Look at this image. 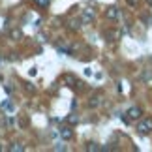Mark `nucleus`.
<instances>
[{
	"label": "nucleus",
	"mask_w": 152,
	"mask_h": 152,
	"mask_svg": "<svg viewBox=\"0 0 152 152\" xmlns=\"http://www.w3.org/2000/svg\"><path fill=\"white\" fill-rule=\"evenodd\" d=\"M137 132L141 133V135H148V133L152 132V118H143L137 124Z\"/></svg>",
	"instance_id": "1"
},
{
	"label": "nucleus",
	"mask_w": 152,
	"mask_h": 152,
	"mask_svg": "<svg viewBox=\"0 0 152 152\" xmlns=\"http://www.w3.org/2000/svg\"><path fill=\"white\" fill-rule=\"evenodd\" d=\"M94 19H96V11L92 10V8H85L83 13H81V23H85V25H90Z\"/></svg>",
	"instance_id": "2"
},
{
	"label": "nucleus",
	"mask_w": 152,
	"mask_h": 152,
	"mask_svg": "<svg viewBox=\"0 0 152 152\" xmlns=\"http://www.w3.org/2000/svg\"><path fill=\"white\" fill-rule=\"evenodd\" d=\"M105 17H107V19H111V21L118 19V17H120V11H118V8H116V6H109V8L105 10Z\"/></svg>",
	"instance_id": "3"
},
{
	"label": "nucleus",
	"mask_w": 152,
	"mask_h": 152,
	"mask_svg": "<svg viewBox=\"0 0 152 152\" xmlns=\"http://www.w3.org/2000/svg\"><path fill=\"white\" fill-rule=\"evenodd\" d=\"M126 115H128V118H130V120H137V118H141L143 111L139 109V107H130V109L126 111Z\"/></svg>",
	"instance_id": "4"
},
{
	"label": "nucleus",
	"mask_w": 152,
	"mask_h": 152,
	"mask_svg": "<svg viewBox=\"0 0 152 152\" xmlns=\"http://www.w3.org/2000/svg\"><path fill=\"white\" fill-rule=\"evenodd\" d=\"M62 83L66 85V86H69V88H73L75 85H77V79H75V75H72V73H66L62 77Z\"/></svg>",
	"instance_id": "5"
},
{
	"label": "nucleus",
	"mask_w": 152,
	"mask_h": 152,
	"mask_svg": "<svg viewBox=\"0 0 152 152\" xmlns=\"http://www.w3.org/2000/svg\"><path fill=\"white\" fill-rule=\"evenodd\" d=\"M60 137L64 139V141H69V139L73 137V130L69 126H62L60 128Z\"/></svg>",
	"instance_id": "6"
},
{
	"label": "nucleus",
	"mask_w": 152,
	"mask_h": 152,
	"mask_svg": "<svg viewBox=\"0 0 152 152\" xmlns=\"http://www.w3.org/2000/svg\"><path fill=\"white\" fill-rule=\"evenodd\" d=\"M23 36H25V34H23L21 28H11L10 30V39H13V42H21Z\"/></svg>",
	"instance_id": "7"
},
{
	"label": "nucleus",
	"mask_w": 152,
	"mask_h": 152,
	"mask_svg": "<svg viewBox=\"0 0 152 152\" xmlns=\"http://www.w3.org/2000/svg\"><path fill=\"white\" fill-rule=\"evenodd\" d=\"M100 103H102V96H100V94H96V96H92V98H90L88 107H90V109H94V107H98Z\"/></svg>",
	"instance_id": "8"
},
{
	"label": "nucleus",
	"mask_w": 152,
	"mask_h": 152,
	"mask_svg": "<svg viewBox=\"0 0 152 152\" xmlns=\"http://www.w3.org/2000/svg\"><path fill=\"white\" fill-rule=\"evenodd\" d=\"M85 148L88 150V152H100V150H102V147H100V145H98V143H94V141L86 143V147H85Z\"/></svg>",
	"instance_id": "9"
},
{
	"label": "nucleus",
	"mask_w": 152,
	"mask_h": 152,
	"mask_svg": "<svg viewBox=\"0 0 152 152\" xmlns=\"http://www.w3.org/2000/svg\"><path fill=\"white\" fill-rule=\"evenodd\" d=\"M66 122H68L69 126H75V124H79V116L75 115V113H72V115L66 116Z\"/></svg>",
	"instance_id": "10"
},
{
	"label": "nucleus",
	"mask_w": 152,
	"mask_h": 152,
	"mask_svg": "<svg viewBox=\"0 0 152 152\" xmlns=\"http://www.w3.org/2000/svg\"><path fill=\"white\" fill-rule=\"evenodd\" d=\"M23 88H25L28 94H36V86H34L32 83H28V81H25V83H23Z\"/></svg>",
	"instance_id": "11"
},
{
	"label": "nucleus",
	"mask_w": 152,
	"mask_h": 152,
	"mask_svg": "<svg viewBox=\"0 0 152 152\" xmlns=\"http://www.w3.org/2000/svg\"><path fill=\"white\" fill-rule=\"evenodd\" d=\"M10 152H23L25 150V147H23L21 143H11V147H8Z\"/></svg>",
	"instance_id": "12"
},
{
	"label": "nucleus",
	"mask_w": 152,
	"mask_h": 152,
	"mask_svg": "<svg viewBox=\"0 0 152 152\" xmlns=\"http://www.w3.org/2000/svg\"><path fill=\"white\" fill-rule=\"evenodd\" d=\"M69 28H72V30H79L81 28V19H72L69 21Z\"/></svg>",
	"instance_id": "13"
},
{
	"label": "nucleus",
	"mask_w": 152,
	"mask_h": 152,
	"mask_svg": "<svg viewBox=\"0 0 152 152\" xmlns=\"http://www.w3.org/2000/svg\"><path fill=\"white\" fill-rule=\"evenodd\" d=\"M141 79H143V81H148V79H152V69H147V72H145V73L141 75Z\"/></svg>",
	"instance_id": "14"
},
{
	"label": "nucleus",
	"mask_w": 152,
	"mask_h": 152,
	"mask_svg": "<svg viewBox=\"0 0 152 152\" xmlns=\"http://www.w3.org/2000/svg\"><path fill=\"white\" fill-rule=\"evenodd\" d=\"M34 2H36L39 8H47L49 6V0H34Z\"/></svg>",
	"instance_id": "15"
},
{
	"label": "nucleus",
	"mask_w": 152,
	"mask_h": 152,
	"mask_svg": "<svg viewBox=\"0 0 152 152\" xmlns=\"http://www.w3.org/2000/svg\"><path fill=\"white\" fill-rule=\"evenodd\" d=\"M53 150H56V152H62V150H66V145H62V143H58L53 147Z\"/></svg>",
	"instance_id": "16"
},
{
	"label": "nucleus",
	"mask_w": 152,
	"mask_h": 152,
	"mask_svg": "<svg viewBox=\"0 0 152 152\" xmlns=\"http://www.w3.org/2000/svg\"><path fill=\"white\" fill-rule=\"evenodd\" d=\"M128 2V6H132V8H137L139 6V0H126Z\"/></svg>",
	"instance_id": "17"
},
{
	"label": "nucleus",
	"mask_w": 152,
	"mask_h": 152,
	"mask_svg": "<svg viewBox=\"0 0 152 152\" xmlns=\"http://www.w3.org/2000/svg\"><path fill=\"white\" fill-rule=\"evenodd\" d=\"M2 109H6V111H11V103L6 100V102H2Z\"/></svg>",
	"instance_id": "18"
},
{
	"label": "nucleus",
	"mask_w": 152,
	"mask_h": 152,
	"mask_svg": "<svg viewBox=\"0 0 152 152\" xmlns=\"http://www.w3.org/2000/svg\"><path fill=\"white\" fill-rule=\"evenodd\" d=\"M28 124V118H19V126H26Z\"/></svg>",
	"instance_id": "19"
},
{
	"label": "nucleus",
	"mask_w": 152,
	"mask_h": 152,
	"mask_svg": "<svg viewBox=\"0 0 152 152\" xmlns=\"http://www.w3.org/2000/svg\"><path fill=\"white\" fill-rule=\"evenodd\" d=\"M4 90L8 92V94H11V92H13V88H11V86H6V85H4Z\"/></svg>",
	"instance_id": "20"
},
{
	"label": "nucleus",
	"mask_w": 152,
	"mask_h": 152,
	"mask_svg": "<svg viewBox=\"0 0 152 152\" xmlns=\"http://www.w3.org/2000/svg\"><path fill=\"white\" fill-rule=\"evenodd\" d=\"M147 4H148V6H152V0H147Z\"/></svg>",
	"instance_id": "21"
},
{
	"label": "nucleus",
	"mask_w": 152,
	"mask_h": 152,
	"mask_svg": "<svg viewBox=\"0 0 152 152\" xmlns=\"http://www.w3.org/2000/svg\"><path fill=\"white\" fill-rule=\"evenodd\" d=\"M0 150H4V147H0Z\"/></svg>",
	"instance_id": "22"
}]
</instances>
